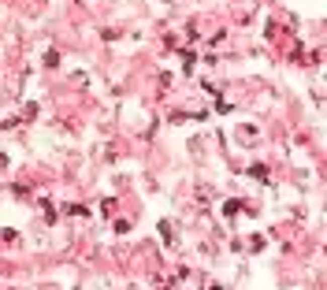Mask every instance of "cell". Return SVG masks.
I'll return each mask as SVG.
<instances>
[]
</instances>
